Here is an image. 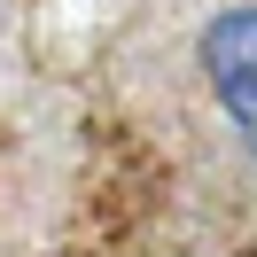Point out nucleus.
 Listing matches in <instances>:
<instances>
[{
	"mask_svg": "<svg viewBox=\"0 0 257 257\" xmlns=\"http://www.w3.org/2000/svg\"><path fill=\"white\" fill-rule=\"evenodd\" d=\"M195 63H203V86L218 101V117L234 125V141L257 156V0H234L203 24Z\"/></svg>",
	"mask_w": 257,
	"mask_h": 257,
	"instance_id": "1",
	"label": "nucleus"
}]
</instances>
